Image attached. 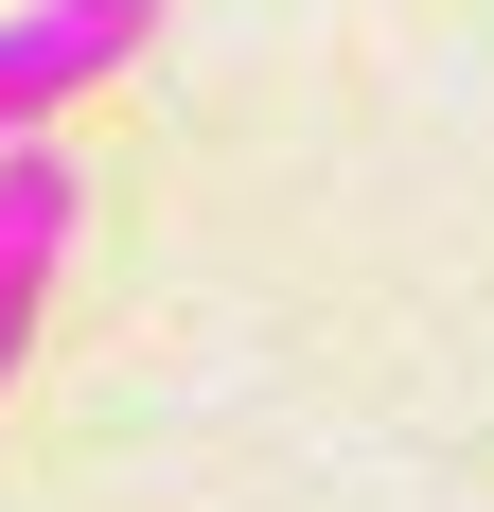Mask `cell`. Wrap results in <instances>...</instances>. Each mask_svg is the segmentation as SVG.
<instances>
[{
	"mask_svg": "<svg viewBox=\"0 0 494 512\" xmlns=\"http://www.w3.org/2000/svg\"><path fill=\"white\" fill-rule=\"evenodd\" d=\"M18 336H36V283H0V371H18Z\"/></svg>",
	"mask_w": 494,
	"mask_h": 512,
	"instance_id": "obj_2",
	"label": "cell"
},
{
	"mask_svg": "<svg viewBox=\"0 0 494 512\" xmlns=\"http://www.w3.org/2000/svg\"><path fill=\"white\" fill-rule=\"evenodd\" d=\"M142 18H159V0H18V18H0V142H18L53 89L124 71V36H142Z\"/></svg>",
	"mask_w": 494,
	"mask_h": 512,
	"instance_id": "obj_1",
	"label": "cell"
}]
</instances>
